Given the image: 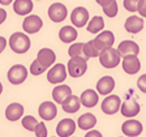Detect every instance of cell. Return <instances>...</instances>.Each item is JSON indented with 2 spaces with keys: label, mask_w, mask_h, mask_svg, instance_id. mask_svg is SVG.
Masks as SVG:
<instances>
[{
  "label": "cell",
  "mask_w": 146,
  "mask_h": 137,
  "mask_svg": "<svg viewBox=\"0 0 146 137\" xmlns=\"http://www.w3.org/2000/svg\"><path fill=\"white\" fill-rule=\"evenodd\" d=\"M9 46L16 54H25L30 49V39L24 33H13L9 38Z\"/></svg>",
  "instance_id": "cell-1"
},
{
  "label": "cell",
  "mask_w": 146,
  "mask_h": 137,
  "mask_svg": "<svg viewBox=\"0 0 146 137\" xmlns=\"http://www.w3.org/2000/svg\"><path fill=\"white\" fill-rule=\"evenodd\" d=\"M88 70V60L81 56H72L68 61V73L72 77L77 78V77L84 76Z\"/></svg>",
  "instance_id": "cell-2"
},
{
  "label": "cell",
  "mask_w": 146,
  "mask_h": 137,
  "mask_svg": "<svg viewBox=\"0 0 146 137\" xmlns=\"http://www.w3.org/2000/svg\"><path fill=\"white\" fill-rule=\"evenodd\" d=\"M98 56H99L100 64H102L104 68H108V69L117 67L119 63H120V55H119L117 50L112 49V47L102 50Z\"/></svg>",
  "instance_id": "cell-3"
},
{
  "label": "cell",
  "mask_w": 146,
  "mask_h": 137,
  "mask_svg": "<svg viewBox=\"0 0 146 137\" xmlns=\"http://www.w3.org/2000/svg\"><path fill=\"white\" fill-rule=\"evenodd\" d=\"M27 78V69L22 64H16L8 70V81L13 85H20Z\"/></svg>",
  "instance_id": "cell-4"
},
{
  "label": "cell",
  "mask_w": 146,
  "mask_h": 137,
  "mask_svg": "<svg viewBox=\"0 0 146 137\" xmlns=\"http://www.w3.org/2000/svg\"><path fill=\"white\" fill-rule=\"evenodd\" d=\"M35 60H36V63L39 64V67L46 72L55 63L56 55H55V52L51 49H42V50H39Z\"/></svg>",
  "instance_id": "cell-5"
},
{
  "label": "cell",
  "mask_w": 146,
  "mask_h": 137,
  "mask_svg": "<svg viewBox=\"0 0 146 137\" xmlns=\"http://www.w3.org/2000/svg\"><path fill=\"white\" fill-rule=\"evenodd\" d=\"M113 42H115V35H113L112 31H110V30L102 31L100 34H98L95 39H93V43H94V46L98 49L99 52L102 51V50L112 47Z\"/></svg>",
  "instance_id": "cell-6"
},
{
  "label": "cell",
  "mask_w": 146,
  "mask_h": 137,
  "mask_svg": "<svg viewBox=\"0 0 146 137\" xmlns=\"http://www.w3.org/2000/svg\"><path fill=\"white\" fill-rule=\"evenodd\" d=\"M120 104H121L120 97H117L115 94L107 95L103 99V102H102V111L106 115H113V114H116L119 111Z\"/></svg>",
  "instance_id": "cell-7"
},
{
  "label": "cell",
  "mask_w": 146,
  "mask_h": 137,
  "mask_svg": "<svg viewBox=\"0 0 146 137\" xmlns=\"http://www.w3.org/2000/svg\"><path fill=\"white\" fill-rule=\"evenodd\" d=\"M67 78V69L64 64H55L47 73V80L51 84H60Z\"/></svg>",
  "instance_id": "cell-8"
},
{
  "label": "cell",
  "mask_w": 146,
  "mask_h": 137,
  "mask_svg": "<svg viewBox=\"0 0 146 137\" xmlns=\"http://www.w3.org/2000/svg\"><path fill=\"white\" fill-rule=\"evenodd\" d=\"M70 21L76 27H84L89 21V11L84 7H77L70 13Z\"/></svg>",
  "instance_id": "cell-9"
},
{
  "label": "cell",
  "mask_w": 146,
  "mask_h": 137,
  "mask_svg": "<svg viewBox=\"0 0 146 137\" xmlns=\"http://www.w3.org/2000/svg\"><path fill=\"white\" fill-rule=\"evenodd\" d=\"M42 26H43L42 18L35 15L27 16L24 20V22H22V29H24V31H26L27 34L38 33V31L42 29Z\"/></svg>",
  "instance_id": "cell-10"
},
{
  "label": "cell",
  "mask_w": 146,
  "mask_h": 137,
  "mask_svg": "<svg viewBox=\"0 0 146 137\" xmlns=\"http://www.w3.org/2000/svg\"><path fill=\"white\" fill-rule=\"evenodd\" d=\"M123 69L128 74H136L141 69V61L137 55H125L123 56Z\"/></svg>",
  "instance_id": "cell-11"
},
{
  "label": "cell",
  "mask_w": 146,
  "mask_h": 137,
  "mask_svg": "<svg viewBox=\"0 0 146 137\" xmlns=\"http://www.w3.org/2000/svg\"><path fill=\"white\" fill-rule=\"evenodd\" d=\"M68 11L67 7L61 3H54L52 5H50L48 8V17L51 18V21L54 22H61L67 18Z\"/></svg>",
  "instance_id": "cell-12"
},
{
  "label": "cell",
  "mask_w": 146,
  "mask_h": 137,
  "mask_svg": "<svg viewBox=\"0 0 146 137\" xmlns=\"http://www.w3.org/2000/svg\"><path fill=\"white\" fill-rule=\"evenodd\" d=\"M76 131V123L73 119H63L56 127V133L59 137H70Z\"/></svg>",
  "instance_id": "cell-13"
},
{
  "label": "cell",
  "mask_w": 146,
  "mask_h": 137,
  "mask_svg": "<svg viewBox=\"0 0 146 137\" xmlns=\"http://www.w3.org/2000/svg\"><path fill=\"white\" fill-rule=\"evenodd\" d=\"M142 124L138 120H127L125 123H123L121 125V131L125 136L128 137H136L140 136L142 133Z\"/></svg>",
  "instance_id": "cell-14"
},
{
  "label": "cell",
  "mask_w": 146,
  "mask_h": 137,
  "mask_svg": "<svg viewBox=\"0 0 146 137\" xmlns=\"http://www.w3.org/2000/svg\"><path fill=\"white\" fill-rule=\"evenodd\" d=\"M120 111H121V115L127 116V118H133V116L138 115V112H140V104H138V102L134 99H128L125 100L124 103L120 104Z\"/></svg>",
  "instance_id": "cell-15"
},
{
  "label": "cell",
  "mask_w": 146,
  "mask_h": 137,
  "mask_svg": "<svg viewBox=\"0 0 146 137\" xmlns=\"http://www.w3.org/2000/svg\"><path fill=\"white\" fill-rule=\"evenodd\" d=\"M38 114L43 120H52L58 115V108L52 102H43L38 108Z\"/></svg>",
  "instance_id": "cell-16"
},
{
  "label": "cell",
  "mask_w": 146,
  "mask_h": 137,
  "mask_svg": "<svg viewBox=\"0 0 146 137\" xmlns=\"http://www.w3.org/2000/svg\"><path fill=\"white\" fill-rule=\"evenodd\" d=\"M115 89V80L111 76H104L97 82V91L98 94L108 95Z\"/></svg>",
  "instance_id": "cell-17"
},
{
  "label": "cell",
  "mask_w": 146,
  "mask_h": 137,
  "mask_svg": "<svg viewBox=\"0 0 146 137\" xmlns=\"http://www.w3.org/2000/svg\"><path fill=\"white\" fill-rule=\"evenodd\" d=\"M98 100H99V94H98L97 91H94L93 89H88V90L82 91L81 97H80V102H81L82 106L85 107H95V104L98 103Z\"/></svg>",
  "instance_id": "cell-18"
},
{
  "label": "cell",
  "mask_w": 146,
  "mask_h": 137,
  "mask_svg": "<svg viewBox=\"0 0 146 137\" xmlns=\"http://www.w3.org/2000/svg\"><path fill=\"white\" fill-rule=\"evenodd\" d=\"M117 52L120 56H125V55H138L140 52V46L133 41H124L117 46Z\"/></svg>",
  "instance_id": "cell-19"
},
{
  "label": "cell",
  "mask_w": 146,
  "mask_h": 137,
  "mask_svg": "<svg viewBox=\"0 0 146 137\" xmlns=\"http://www.w3.org/2000/svg\"><path fill=\"white\" fill-rule=\"evenodd\" d=\"M124 27L125 30L129 31V33L137 34L143 29V20L141 17H137V16H131V17L127 18Z\"/></svg>",
  "instance_id": "cell-20"
},
{
  "label": "cell",
  "mask_w": 146,
  "mask_h": 137,
  "mask_svg": "<svg viewBox=\"0 0 146 137\" xmlns=\"http://www.w3.org/2000/svg\"><path fill=\"white\" fill-rule=\"evenodd\" d=\"M61 107H63V111L68 114H73L77 112L81 107V102H80V98L76 97V95L70 94L69 97H67L65 99L61 102Z\"/></svg>",
  "instance_id": "cell-21"
},
{
  "label": "cell",
  "mask_w": 146,
  "mask_h": 137,
  "mask_svg": "<svg viewBox=\"0 0 146 137\" xmlns=\"http://www.w3.org/2000/svg\"><path fill=\"white\" fill-rule=\"evenodd\" d=\"M24 115V106L20 103H11L5 108V118L9 122H17Z\"/></svg>",
  "instance_id": "cell-22"
},
{
  "label": "cell",
  "mask_w": 146,
  "mask_h": 137,
  "mask_svg": "<svg viewBox=\"0 0 146 137\" xmlns=\"http://www.w3.org/2000/svg\"><path fill=\"white\" fill-rule=\"evenodd\" d=\"M59 38L64 43H72L77 39V30L73 26H63L59 30Z\"/></svg>",
  "instance_id": "cell-23"
},
{
  "label": "cell",
  "mask_w": 146,
  "mask_h": 137,
  "mask_svg": "<svg viewBox=\"0 0 146 137\" xmlns=\"http://www.w3.org/2000/svg\"><path fill=\"white\" fill-rule=\"evenodd\" d=\"M13 11L20 16H26L33 11V1L31 0H15Z\"/></svg>",
  "instance_id": "cell-24"
},
{
  "label": "cell",
  "mask_w": 146,
  "mask_h": 137,
  "mask_svg": "<svg viewBox=\"0 0 146 137\" xmlns=\"http://www.w3.org/2000/svg\"><path fill=\"white\" fill-rule=\"evenodd\" d=\"M70 94H72V89L68 85H58L52 90V98L59 104H61V102L67 97H69Z\"/></svg>",
  "instance_id": "cell-25"
},
{
  "label": "cell",
  "mask_w": 146,
  "mask_h": 137,
  "mask_svg": "<svg viewBox=\"0 0 146 137\" xmlns=\"http://www.w3.org/2000/svg\"><path fill=\"white\" fill-rule=\"evenodd\" d=\"M95 124H97V118H95L93 114H90V112L81 115L78 118V122H77V125H78L81 129H85V131L91 129Z\"/></svg>",
  "instance_id": "cell-26"
},
{
  "label": "cell",
  "mask_w": 146,
  "mask_h": 137,
  "mask_svg": "<svg viewBox=\"0 0 146 137\" xmlns=\"http://www.w3.org/2000/svg\"><path fill=\"white\" fill-rule=\"evenodd\" d=\"M104 27V21L100 16H94L90 21H88V31L93 34H97L99 31L103 30Z\"/></svg>",
  "instance_id": "cell-27"
},
{
  "label": "cell",
  "mask_w": 146,
  "mask_h": 137,
  "mask_svg": "<svg viewBox=\"0 0 146 137\" xmlns=\"http://www.w3.org/2000/svg\"><path fill=\"white\" fill-rule=\"evenodd\" d=\"M82 50H84V56H85L86 60L90 58H97L98 55H99V51H98V49L94 46L93 41H89V42L84 43Z\"/></svg>",
  "instance_id": "cell-28"
},
{
  "label": "cell",
  "mask_w": 146,
  "mask_h": 137,
  "mask_svg": "<svg viewBox=\"0 0 146 137\" xmlns=\"http://www.w3.org/2000/svg\"><path fill=\"white\" fill-rule=\"evenodd\" d=\"M103 8V12H104V15L107 16V17H115L116 15H117V11H119V8H117V3H116V0H112L110 4H107V5H104V7H102Z\"/></svg>",
  "instance_id": "cell-29"
},
{
  "label": "cell",
  "mask_w": 146,
  "mask_h": 137,
  "mask_svg": "<svg viewBox=\"0 0 146 137\" xmlns=\"http://www.w3.org/2000/svg\"><path fill=\"white\" fill-rule=\"evenodd\" d=\"M82 46H84V43H73V45L70 46L69 50H68V54H69L70 58H72V56H81V58L85 59Z\"/></svg>",
  "instance_id": "cell-30"
},
{
  "label": "cell",
  "mask_w": 146,
  "mask_h": 137,
  "mask_svg": "<svg viewBox=\"0 0 146 137\" xmlns=\"http://www.w3.org/2000/svg\"><path fill=\"white\" fill-rule=\"evenodd\" d=\"M36 124H38V122H36V119L34 116H24L22 118V125H24V128L27 129V131L34 132Z\"/></svg>",
  "instance_id": "cell-31"
},
{
  "label": "cell",
  "mask_w": 146,
  "mask_h": 137,
  "mask_svg": "<svg viewBox=\"0 0 146 137\" xmlns=\"http://www.w3.org/2000/svg\"><path fill=\"white\" fill-rule=\"evenodd\" d=\"M35 136L36 137H47V128H46V124L44 123H38L35 125Z\"/></svg>",
  "instance_id": "cell-32"
},
{
  "label": "cell",
  "mask_w": 146,
  "mask_h": 137,
  "mask_svg": "<svg viewBox=\"0 0 146 137\" xmlns=\"http://www.w3.org/2000/svg\"><path fill=\"white\" fill-rule=\"evenodd\" d=\"M140 0H124V8L129 12H136Z\"/></svg>",
  "instance_id": "cell-33"
},
{
  "label": "cell",
  "mask_w": 146,
  "mask_h": 137,
  "mask_svg": "<svg viewBox=\"0 0 146 137\" xmlns=\"http://www.w3.org/2000/svg\"><path fill=\"white\" fill-rule=\"evenodd\" d=\"M43 72H44V70L39 67V64L36 63V60H34L30 65V73L34 74V76H38V74H40V73H43Z\"/></svg>",
  "instance_id": "cell-34"
},
{
  "label": "cell",
  "mask_w": 146,
  "mask_h": 137,
  "mask_svg": "<svg viewBox=\"0 0 146 137\" xmlns=\"http://www.w3.org/2000/svg\"><path fill=\"white\" fill-rule=\"evenodd\" d=\"M137 86L142 93H146V74H142V76L138 78L137 81Z\"/></svg>",
  "instance_id": "cell-35"
},
{
  "label": "cell",
  "mask_w": 146,
  "mask_h": 137,
  "mask_svg": "<svg viewBox=\"0 0 146 137\" xmlns=\"http://www.w3.org/2000/svg\"><path fill=\"white\" fill-rule=\"evenodd\" d=\"M137 12L140 13L142 17L146 16V0H140L138 7H137Z\"/></svg>",
  "instance_id": "cell-36"
},
{
  "label": "cell",
  "mask_w": 146,
  "mask_h": 137,
  "mask_svg": "<svg viewBox=\"0 0 146 137\" xmlns=\"http://www.w3.org/2000/svg\"><path fill=\"white\" fill-rule=\"evenodd\" d=\"M85 137H103L99 131H89Z\"/></svg>",
  "instance_id": "cell-37"
},
{
  "label": "cell",
  "mask_w": 146,
  "mask_h": 137,
  "mask_svg": "<svg viewBox=\"0 0 146 137\" xmlns=\"http://www.w3.org/2000/svg\"><path fill=\"white\" fill-rule=\"evenodd\" d=\"M7 47V39L4 37H0V52H3Z\"/></svg>",
  "instance_id": "cell-38"
},
{
  "label": "cell",
  "mask_w": 146,
  "mask_h": 137,
  "mask_svg": "<svg viewBox=\"0 0 146 137\" xmlns=\"http://www.w3.org/2000/svg\"><path fill=\"white\" fill-rule=\"evenodd\" d=\"M5 18H7V12L3 8H0V25L5 21Z\"/></svg>",
  "instance_id": "cell-39"
},
{
  "label": "cell",
  "mask_w": 146,
  "mask_h": 137,
  "mask_svg": "<svg viewBox=\"0 0 146 137\" xmlns=\"http://www.w3.org/2000/svg\"><path fill=\"white\" fill-rule=\"evenodd\" d=\"M99 5H102V7H104V5H107V4H110L112 0H95Z\"/></svg>",
  "instance_id": "cell-40"
},
{
  "label": "cell",
  "mask_w": 146,
  "mask_h": 137,
  "mask_svg": "<svg viewBox=\"0 0 146 137\" xmlns=\"http://www.w3.org/2000/svg\"><path fill=\"white\" fill-rule=\"evenodd\" d=\"M11 1H12V0H0V4H3V5H8V4H11Z\"/></svg>",
  "instance_id": "cell-41"
},
{
  "label": "cell",
  "mask_w": 146,
  "mask_h": 137,
  "mask_svg": "<svg viewBox=\"0 0 146 137\" xmlns=\"http://www.w3.org/2000/svg\"><path fill=\"white\" fill-rule=\"evenodd\" d=\"M3 93V85H1V82H0V94Z\"/></svg>",
  "instance_id": "cell-42"
}]
</instances>
